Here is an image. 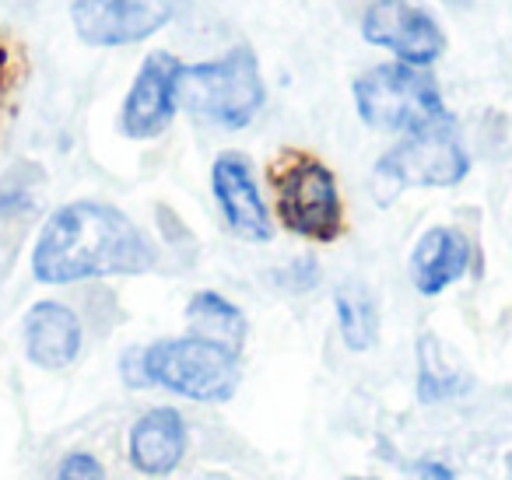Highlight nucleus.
Returning a JSON list of instances; mask_svg holds the SVG:
<instances>
[{
	"label": "nucleus",
	"instance_id": "obj_1",
	"mask_svg": "<svg viewBox=\"0 0 512 480\" xmlns=\"http://www.w3.org/2000/svg\"><path fill=\"white\" fill-rule=\"evenodd\" d=\"M155 246L123 211L99 200H74L50 214L32 249L39 284H78L92 277H137L155 267Z\"/></svg>",
	"mask_w": 512,
	"mask_h": 480
},
{
	"label": "nucleus",
	"instance_id": "obj_2",
	"mask_svg": "<svg viewBox=\"0 0 512 480\" xmlns=\"http://www.w3.org/2000/svg\"><path fill=\"white\" fill-rule=\"evenodd\" d=\"M130 386H158L193 403H225L239 389V351L211 337H172L123 361Z\"/></svg>",
	"mask_w": 512,
	"mask_h": 480
},
{
	"label": "nucleus",
	"instance_id": "obj_3",
	"mask_svg": "<svg viewBox=\"0 0 512 480\" xmlns=\"http://www.w3.org/2000/svg\"><path fill=\"white\" fill-rule=\"evenodd\" d=\"M260 60L249 46H235L207 64H183L179 71V106L190 116L221 130H242L264 109Z\"/></svg>",
	"mask_w": 512,
	"mask_h": 480
},
{
	"label": "nucleus",
	"instance_id": "obj_4",
	"mask_svg": "<svg viewBox=\"0 0 512 480\" xmlns=\"http://www.w3.org/2000/svg\"><path fill=\"white\" fill-rule=\"evenodd\" d=\"M278 221L292 235L330 246L344 235V200L330 165L309 151H281L271 165Z\"/></svg>",
	"mask_w": 512,
	"mask_h": 480
},
{
	"label": "nucleus",
	"instance_id": "obj_5",
	"mask_svg": "<svg viewBox=\"0 0 512 480\" xmlns=\"http://www.w3.org/2000/svg\"><path fill=\"white\" fill-rule=\"evenodd\" d=\"M355 106L365 127L383 134H414L421 127L449 120L432 74L400 60L372 67L355 81Z\"/></svg>",
	"mask_w": 512,
	"mask_h": 480
},
{
	"label": "nucleus",
	"instance_id": "obj_6",
	"mask_svg": "<svg viewBox=\"0 0 512 480\" xmlns=\"http://www.w3.org/2000/svg\"><path fill=\"white\" fill-rule=\"evenodd\" d=\"M467 172L470 158L463 151L460 137H456L453 120H442L414 130V134H404L397 148L379 158L376 172H372V186H376V197L390 204L407 186L442 190V186L463 183Z\"/></svg>",
	"mask_w": 512,
	"mask_h": 480
},
{
	"label": "nucleus",
	"instance_id": "obj_7",
	"mask_svg": "<svg viewBox=\"0 0 512 480\" xmlns=\"http://www.w3.org/2000/svg\"><path fill=\"white\" fill-rule=\"evenodd\" d=\"M179 4L183 0H71V25L92 50H116L162 32Z\"/></svg>",
	"mask_w": 512,
	"mask_h": 480
},
{
	"label": "nucleus",
	"instance_id": "obj_8",
	"mask_svg": "<svg viewBox=\"0 0 512 480\" xmlns=\"http://www.w3.org/2000/svg\"><path fill=\"white\" fill-rule=\"evenodd\" d=\"M362 39L414 67H432L446 50L439 22L411 0H376L362 18Z\"/></svg>",
	"mask_w": 512,
	"mask_h": 480
},
{
	"label": "nucleus",
	"instance_id": "obj_9",
	"mask_svg": "<svg viewBox=\"0 0 512 480\" xmlns=\"http://www.w3.org/2000/svg\"><path fill=\"white\" fill-rule=\"evenodd\" d=\"M179 64L172 53H151L137 71L120 113V134L130 141H155L172 127L179 109Z\"/></svg>",
	"mask_w": 512,
	"mask_h": 480
},
{
	"label": "nucleus",
	"instance_id": "obj_10",
	"mask_svg": "<svg viewBox=\"0 0 512 480\" xmlns=\"http://www.w3.org/2000/svg\"><path fill=\"white\" fill-rule=\"evenodd\" d=\"M211 190L214 200L221 207V218L228 221L239 239L246 242H271L274 225L271 214L264 207V197L256 190L253 169H249V158L242 151H225L218 155L211 169Z\"/></svg>",
	"mask_w": 512,
	"mask_h": 480
},
{
	"label": "nucleus",
	"instance_id": "obj_11",
	"mask_svg": "<svg viewBox=\"0 0 512 480\" xmlns=\"http://www.w3.org/2000/svg\"><path fill=\"white\" fill-rule=\"evenodd\" d=\"M85 344V330L74 309L64 302H36L25 312V354L32 365L46 368V372H60V368L74 365Z\"/></svg>",
	"mask_w": 512,
	"mask_h": 480
},
{
	"label": "nucleus",
	"instance_id": "obj_12",
	"mask_svg": "<svg viewBox=\"0 0 512 480\" xmlns=\"http://www.w3.org/2000/svg\"><path fill=\"white\" fill-rule=\"evenodd\" d=\"M470 260H474V246L467 235L446 225L428 228L411 253V281L418 295L435 298L446 288H453L470 270Z\"/></svg>",
	"mask_w": 512,
	"mask_h": 480
},
{
	"label": "nucleus",
	"instance_id": "obj_13",
	"mask_svg": "<svg viewBox=\"0 0 512 480\" xmlns=\"http://www.w3.org/2000/svg\"><path fill=\"white\" fill-rule=\"evenodd\" d=\"M190 431L179 410L155 407L141 414L130 428V463L148 477H165L172 473L186 456Z\"/></svg>",
	"mask_w": 512,
	"mask_h": 480
},
{
	"label": "nucleus",
	"instance_id": "obj_14",
	"mask_svg": "<svg viewBox=\"0 0 512 480\" xmlns=\"http://www.w3.org/2000/svg\"><path fill=\"white\" fill-rule=\"evenodd\" d=\"M186 319H190L193 333L218 340L232 351H239L242 340H246V316L218 291H197L186 305Z\"/></svg>",
	"mask_w": 512,
	"mask_h": 480
},
{
	"label": "nucleus",
	"instance_id": "obj_15",
	"mask_svg": "<svg viewBox=\"0 0 512 480\" xmlns=\"http://www.w3.org/2000/svg\"><path fill=\"white\" fill-rule=\"evenodd\" d=\"M470 386L467 375L456 368V361L439 347L435 337H421L418 344V400L439 403L449 396L463 393Z\"/></svg>",
	"mask_w": 512,
	"mask_h": 480
},
{
	"label": "nucleus",
	"instance_id": "obj_16",
	"mask_svg": "<svg viewBox=\"0 0 512 480\" xmlns=\"http://www.w3.org/2000/svg\"><path fill=\"white\" fill-rule=\"evenodd\" d=\"M334 312H337V326H341V340L348 344V351L362 354L369 347H376L379 337V316H376V302L369 298V291L348 284L334 295Z\"/></svg>",
	"mask_w": 512,
	"mask_h": 480
},
{
	"label": "nucleus",
	"instance_id": "obj_17",
	"mask_svg": "<svg viewBox=\"0 0 512 480\" xmlns=\"http://www.w3.org/2000/svg\"><path fill=\"white\" fill-rule=\"evenodd\" d=\"M25 71H29V64H25L22 46H18L8 32L0 29V120H4V109H8V102L15 99Z\"/></svg>",
	"mask_w": 512,
	"mask_h": 480
},
{
	"label": "nucleus",
	"instance_id": "obj_18",
	"mask_svg": "<svg viewBox=\"0 0 512 480\" xmlns=\"http://www.w3.org/2000/svg\"><path fill=\"white\" fill-rule=\"evenodd\" d=\"M53 480H106V466L92 452H71V456L60 459Z\"/></svg>",
	"mask_w": 512,
	"mask_h": 480
},
{
	"label": "nucleus",
	"instance_id": "obj_19",
	"mask_svg": "<svg viewBox=\"0 0 512 480\" xmlns=\"http://www.w3.org/2000/svg\"><path fill=\"white\" fill-rule=\"evenodd\" d=\"M414 470H418L421 480H456V473L449 470L446 463H435V459H425V463H418Z\"/></svg>",
	"mask_w": 512,
	"mask_h": 480
},
{
	"label": "nucleus",
	"instance_id": "obj_20",
	"mask_svg": "<svg viewBox=\"0 0 512 480\" xmlns=\"http://www.w3.org/2000/svg\"><path fill=\"white\" fill-rule=\"evenodd\" d=\"M348 480H369V477H348Z\"/></svg>",
	"mask_w": 512,
	"mask_h": 480
}]
</instances>
